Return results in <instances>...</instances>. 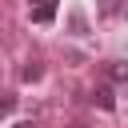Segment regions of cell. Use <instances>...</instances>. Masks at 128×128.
I'll return each instance as SVG.
<instances>
[{
  "label": "cell",
  "mask_w": 128,
  "mask_h": 128,
  "mask_svg": "<svg viewBox=\"0 0 128 128\" xmlns=\"http://www.w3.org/2000/svg\"><path fill=\"white\" fill-rule=\"evenodd\" d=\"M28 12L36 24H52L56 20V0H28Z\"/></svg>",
  "instance_id": "6da1fadb"
},
{
  "label": "cell",
  "mask_w": 128,
  "mask_h": 128,
  "mask_svg": "<svg viewBox=\"0 0 128 128\" xmlns=\"http://www.w3.org/2000/svg\"><path fill=\"white\" fill-rule=\"evenodd\" d=\"M104 72H108V80H112L116 88H124V92H128V64H124V60H108V64H104Z\"/></svg>",
  "instance_id": "7a4b0ae2"
},
{
  "label": "cell",
  "mask_w": 128,
  "mask_h": 128,
  "mask_svg": "<svg viewBox=\"0 0 128 128\" xmlns=\"http://www.w3.org/2000/svg\"><path fill=\"white\" fill-rule=\"evenodd\" d=\"M92 104H100L104 112H112V108H116V100H112V88H96V92H92Z\"/></svg>",
  "instance_id": "3957f363"
},
{
  "label": "cell",
  "mask_w": 128,
  "mask_h": 128,
  "mask_svg": "<svg viewBox=\"0 0 128 128\" xmlns=\"http://www.w3.org/2000/svg\"><path fill=\"white\" fill-rule=\"evenodd\" d=\"M100 12H104V16H124L128 4H124V0H100Z\"/></svg>",
  "instance_id": "277c9868"
},
{
  "label": "cell",
  "mask_w": 128,
  "mask_h": 128,
  "mask_svg": "<svg viewBox=\"0 0 128 128\" xmlns=\"http://www.w3.org/2000/svg\"><path fill=\"white\" fill-rule=\"evenodd\" d=\"M20 76H24V80H28V84H32V80H40V76H44V64H40V60H28V64H24V72H20Z\"/></svg>",
  "instance_id": "5b68a950"
},
{
  "label": "cell",
  "mask_w": 128,
  "mask_h": 128,
  "mask_svg": "<svg viewBox=\"0 0 128 128\" xmlns=\"http://www.w3.org/2000/svg\"><path fill=\"white\" fill-rule=\"evenodd\" d=\"M16 108V96H8V92H0V116H8Z\"/></svg>",
  "instance_id": "8992f818"
},
{
  "label": "cell",
  "mask_w": 128,
  "mask_h": 128,
  "mask_svg": "<svg viewBox=\"0 0 128 128\" xmlns=\"http://www.w3.org/2000/svg\"><path fill=\"white\" fill-rule=\"evenodd\" d=\"M12 128H36V124H32V120H16Z\"/></svg>",
  "instance_id": "52a82bcc"
},
{
  "label": "cell",
  "mask_w": 128,
  "mask_h": 128,
  "mask_svg": "<svg viewBox=\"0 0 128 128\" xmlns=\"http://www.w3.org/2000/svg\"><path fill=\"white\" fill-rule=\"evenodd\" d=\"M68 128H92V124H80V120H76V124H68Z\"/></svg>",
  "instance_id": "ba28073f"
}]
</instances>
